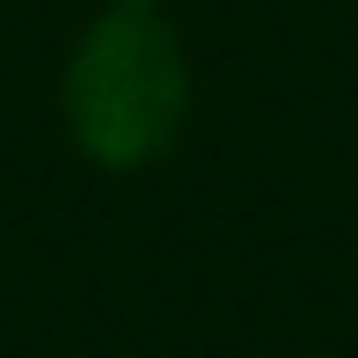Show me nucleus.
Here are the masks:
<instances>
[{
    "instance_id": "nucleus-1",
    "label": "nucleus",
    "mask_w": 358,
    "mask_h": 358,
    "mask_svg": "<svg viewBox=\"0 0 358 358\" xmlns=\"http://www.w3.org/2000/svg\"><path fill=\"white\" fill-rule=\"evenodd\" d=\"M190 110V66L154 8H110L66 59V132L103 169H146L169 154Z\"/></svg>"
},
{
    "instance_id": "nucleus-2",
    "label": "nucleus",
    "mask_w": 358,
    "mask_h": 358,
    "mask_svg": "<svg viewBox=\"0 0 358 358\" xmlns=\"http://www.w3.org/2000/svg\"><path fill=\"white\" fill-rule=\"evenodd\" d=\"M110 8H154V0H110Z\"/></svg>"
}]
</instances>
